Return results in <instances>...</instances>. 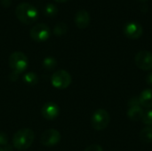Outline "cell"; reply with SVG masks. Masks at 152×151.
<instances>
[{
  "mask_svg": "<svg viewBox=\"0 0 152 151\" xmlns=\"http://www.w3.org/2000/svg\"><path fill=\"white\" fill-rule=\"evenodd\" d=\"M110 122V117L107 110L103 109H97L92 116L91 125L96 131H102L107 128Z\"/></svg>",
  "mask_w": 152,
  "mask_h": 151,
  "instance_id": "cell-4",
  "label": "cell"
},
{
  "mask_svg": "<svg viewBox=\"0 0 152 151\" xmlns=\"http://www.w3.org/2000/svg\"><path fill=\"white\" fill-rule=\"evenodd\" d=\"M55 2H57V3H65V2H67L68 0H54Z\"/></svg>",
  "mask_w": 152,
  "mask_h": 151,
  "instance_id": "cell-27",
  "label": "cell"
},
{
  "mask_svg": "<svg viewBox=\"0 0 152 151\" xmlns=\"http://www.w3.org/2000/svg\"><path fill=\"white\" fill-rule=\"evenodd\" d=\"M17 19L25 25H30L36 22L38 18L37 9L31 4L20 3L15 9Z\"/></svg>",
  "mask_w": 152,
  "mask_h": 151,
  "instance_id": "cell-1",
  "label": "cell"
},
{
  "mask_svg": "<svg viewBox=\"0 0 152 151\" xmlns=\"http://www.w3.org/2000/svg\"><path fill=\"white\" fill-rule=\"evenodd\" d=\"M9 77H10V79H11L12 81H16V80L18 79V77H19V74H17V73L12 71V73L10 74Z\"/></svg>",
  "mask_w": 152,
  "mask_h": 151,
  "instance_id": "cell-24",
  "label": "cell"
},
{
  "mask_svg": "<svg viewBox=\"0 0 152 151\" xmlns=\"http://www.w3.org/2000/svg\"><path fill=\"white\" fill-rule=\"evenodd\" d=\"M68 31V26L66 23L64 22H59L55 25L54 28H53V34L55 36H62L64 34H66Z\"/></svg>",
  "mask_w": 152,
  "mask_h": 151,
  "instance_id": "cell-18",
  "label": "cell"
},
{
  "mask_svg": "<svg viewBox=\"0 0 152 151\" xmlns=\"http://www.w3.org/2000/svg\"><path fill=\"white\" fill-rule=\"evenodd\" d=\"M140 139L144 143H151L152 142V126H147L140 132Z\"/></svg>",
  "mask_w": 152,
  "mask_h": 151,
  "instance_id": "cell-14",
  "label": "cell"
},
{
  "mask_svg": "<svg viewBox=\"0 0 152 151\" xmlns=\"http://www.w3.org/2000/svg\"><path fill=\"white\" fill-rule=\"evenodd\" d=\"M8 144V137L7 135L3 133L0 132V146H5Z\"/></svg>",
  "mask_w": 152,
  "mask_h": 151,
  "instance_id": "cell-20",
  "label": "cell"
},
{
  "mask_svg": "<svg viewBox=\"0 0 152 151\" xmlns=\"http://www.w3.org/2000/svg\"><path fill=\"white\" fill-rule=\"evenodd\" d=\"M51 82L53 87L62 90L68 88L72 82V77L67 70L61 69L53 74L51 77Z\"/></svg>",
  "mask_w": 152,
  "mask_h": 151,
  "instance_id": "cell-5",
  "label": "cell"
},
{
  "mask_svg": "<svg viewBox=\"0 0 152 151\" xmlns=\"http://www.w3.org/2000/svg\"><path fill=\"white\" fill-rule=\"evenodd\" d=\"M123 32L125 36L130 39H138L142 36L143 29L140 23L135 21L128 22L125 25L123 28Z\"/></svg>",
  "mask_w": 152,
  "mask_h": 151,
  "instance_id": "cell-9",
  "label": "cell"
},
{
  "mask_svg": "<svg viewBox=\"0 0 152 151\" xmlns=\"http://www.w3.org/2000/svg\"><path fill=\"white\" fill-rule=\"evenodd\" d=\"M129 108L130 107H134V106H140V101H139V97H134L132 98L129 102H128Z\"/></svg>",
  "mask_w": 152,
  "mask_h": 151,
  "instance_id": "cell-22",
  "label": "cell"
},
{
  "mask_svg": "<svg viewBox=\"0 0 152 151\" xmlns=\"http://www.w3.org/2000/svg\"><path fill=\"white\" fill-rule=\"evenodd\" d=\"M90 14L86 10H79L75 15V24L78 28L84 29L87 28L90 24Z\"/></svg>",
  "mask_w": 152,
  "mask_h": 151,
  "instance_id": "cell-11",
  "label": "cell"
},
{
  "mask_svg": "<svg viewBox=\"0 0 152 151\" xmlns=\"http://www.w3.org/2000/svg\"><path fill=\"white\" fill-rule=\"evenodd\" d=\"M44 13L47 17H53L58 13V7L53 4H47L44 8Z\"/></svg>",
  "mask_w": 152,
  "mask_h": 151,
  "instance_id": "cell-17",
  "label": "cell"
},
{
  "mask_svg": "<svg viewBox=\"0 0 152 151\" xmlns=\"http://www.w3.org/2000/svg\"><path fill=\"white\" fill-rule=\"evenodd\" d=\"M61 133L55 129H47L41 135V143L46 147H53L61 142Z\"/></svg>",
  "mask_w": 152,
  "mask_h": 151,
  "instance_id": "cell-8",
  "label": "cell"
},
{
  "mask_svg": "<svg viewBox=\"0 0 152 151\" xmlns=\"http://www.w3.org/2000/svg\"><path fill=\"white\" fill-rule=\"evenodd\" d=\"M34 139L35 133L31 129H20L12 137V147H14L17 150H26L32 145Z\"/></svg>",
  "mask_w": 152,
  "mask_h": 151,
  "instance_id": "cell-2",
  "label": "cell"
},
{
  "mask_svg": "<svg viewBox=\"0 0 152 151\" xmlns=\"http://www.w3.org/2000/svg\"><path fill=\"white\" fill-rule=\"evenodd\" d=\"M140 106L151 109L152 108V89H146L142 92L139 96Z\"/></svg>",
  "mask_w": 152,
  "mask_h": 151,
  "instance_id": "cell-12",
  "label": "cell"
},
{
  "mask_svg": "<svg viewBox=\"0 0 152 151\" xmlns=\"http://www.w3.org/2000/svg\"><path fill=\"white\" fill-rule=\"evenodd\" d=\"M23 81L25 82L26 85L34 86L38 83V77L34 72H27L23 76Z\"/></svg>",
  "mask_w": 152,
  "mask_h": 151,
  "instance_id": "cell-15",
  "label": "cell"
},
{
  "mask_svg": "<svg viewBox=\"0 0 152 151\" xmlns=\"http://www.w3.org/2000/svg\"><path fill=\"white\" fill-rule=\"evenodd\" d=\"M3 149H4V151H12V146L7 144V145H5Z\"/></svg>",
  "mask_w": 152,
  "mask_h": 151,
  "instance_id": "cell-26",
  "label": "cell"
},
{
  "mask_svg": "<svg viewBox=\"0 0 152 151\" xmlns=\"http://www.w3.org/2000/svg\"><path fill=\"white\" fill-rule=\"evenodd\" d=\"M9 66L12 72L17 74H21L24 72L28 65V60L25 53L22 52H14L12 53L8 59Z\"/></svg>",
  "mask_w": 152,
  "mask_h": 151,
  "instance_id": "cell-3",
  "label": "cell"
},
{
  "mask_svg": "<svg viewBox=\"0 0 152 151\" xmlns=\"http://www.w3.org/2000/svg\"><path fill=\"white\" fill-rule=\"evenodd\" d=\"M85 151H103L102 150V148L100 146V145H98V144H92V145H90V146H88Z\"/></svg>",
  "mask_w": 152,
  "mask_h": 151,
  "instance_id": "cell-21",
  "label": "cell"
},
{
  "mask_svg": "<svg viewBox=\"0 0 152 151\" xmlns=\"http://www.w3.org/2000/svg\"><path fill=\"white\" fill-rule=\"evenodd\" d=\"M146 82L149 85L152 86V72L146 77Z\"/></svg>",
  "mask_w": 152,
  "mask_h": 151,
  "instance_id": "cell-25",
  "label": "cell"
},
{
  "mask_svg": "<svg viewBox=\"0 0 152 151\" xmlns=\"http://www.w3.org/2000/svg\"><path fill=\"white\" fill-rule=\"evenodd\" d=\"M42 117L46 120H54L60 114L59 106L54 102H46L41 109Z\"/></svg>",
  "mask_w": 152,
  "mask_h": 151,
  "instance_id": "cell-10",
  "label": "cell"
},
{
  "mask_svg": "<svg viewBox=\"0 0 152 151\" xmlns=\"http://www.w3.org/2000/svg\"><path fill=\"white\" fill-rule=\"evenodd\" d=\"M29 35L36 42H44L50 37L51 29L45 23H37L31 28Z\"/></svg>",
  "mask_w": 152,
  "mask_h": 151,
  "instance_id": "cell-6",
  "label": "cell"
},
{
  "mask_svg": "<svg viewBox=\"0 0 152 151\" xmlns=\"http://www.w3.org/2000/svg\"><path fill=\"white\" fill-rule=\"evenodd\" d=\"M139 1H147V0H139Z\"/></svg>",
  "mask_w": 152,
  "mask_h": 151,
  "instance_id": "cell-29",
  "label": "cell"
},
{
  "mask_svg": "<svg viewBox=\"0 0 152 151\" xmlns=\"http://www.w3.org/2000/svg\"><path fill=\"white\" fill-rule=\"evenodd\" d=\"M1 4L4 8H8L12 4V0H1Z\"/></svg>",
  "mask_w": 152,
  "mask_h": 151,
  "instance_id": "cell-23",
  "label": "cell"
},
{
  "mask_svg": "<svg viewBox=\"0 0 152 151\" xmlns=\"http://www.w3.org/2000/svg\"><path fill=\"white\" fill-rule=\"evenodd\" d=\"M56 65H57V61L52 56L45 57L43 61V67L46 70H53L56 67Z\"/></svg>",
  "mask_w": 152,
  "mask_h": 151,
  "instance_id": "cell-16",
  "label": "cell"
},
{
  "mask_svg": "<svg viewBox=\"0 0 152 151\" xmlns=\"http://www.w3.org/2000/svg\"><path fill=\"white\" fill-rule=\"evenodd\" d=\"M142 120L143 124H145L149 126H152V109L148 110L147 112H144V115H143Z\"/></svg>",
  "mask_w": 152,
  "mask_h": 151,
  "instance_id": "cell-19",
  "label": "cell"
},
{
  "mask_svg": "<svg viewBox=\"0 0 152 151\" xmlns=\"http://www.w3.org/2000/svg\"><path fill=\"white\" fill-rule=\"evenodd\" d=\"M136 66L145 71L152 70V53L149 51H140L135 55Z\"/></svg>",
  "mask_w": 152,
  "mask_h": 151,
  "instance_id": "cell-7",
  "label": "cell"
},
{
  "mask_svg": "<svg viewBox=\"0 0 152 151\" xmlns=\"http://www.w3.org/2000/svg\"><path fill=\"white\" fill-rule=\"evenodd\" d=\"M143 115H144V110L141 106L130 107L127 111V117H129V119L133 121H138L140 119H142Z\"/></svg>",
  "mask_w": 152,
  "mask_h": 151,
  "instance_id": "cell-13",
  "label": "cell"
},
{
  "mask_svg": "<svg viewBox=\"0 0 152 151\" xmlns=\"http://www.w3.org/2000/svg\"><path fill=\"white\" fill-rule=\"evenodd\" d=\"M0 151H4V149H3V148H1V147H0Z\"/></svg>",
  "mask_w": 152,
  "mask_h": 151,
  "instance_id": "cell-28",
  "label": "cell"
}]
</instances>
